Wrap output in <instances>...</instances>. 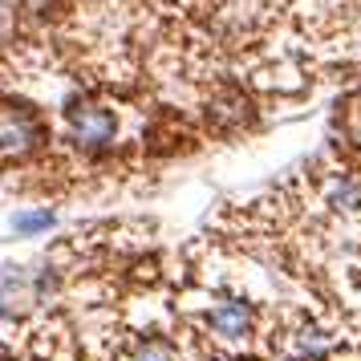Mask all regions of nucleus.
<instances>
[{
    "mask_svg": "<svg viewBox=\"0 0 361 361\" xmlns=\"http://www.w3.org/2000/svg\"><path fill=\"white\" fill-rule=\"evenodd\" d=\"M207 325L224 341H244L252 333V325H256V317H252V305H244V300H224L219 309H212Z\"/></svg>",
    "mask_w": 361,
    "mask_h": 361,
    "instance_id": "f03ea898",
    "label": "nucleus"
},
{
    "mask_svg": "<svg viewBox=\"0 0 361 361\" xmlns=\"http://www.w3.org/2000/svg\"><path fill=\"white\" fill-rule=\"evenodd\" d=\"M353 138H357V142H361V126H357V130H353Z\"/></svg>",
    "mask_w": 361,
    "mask_h": 361,
    "instance_id": "0eeeda50",
    "label": "nucleus"
},
{
    "mask_svg": "<svg viewBox=\"0 0 361 361\" xmlns=\"http://www.w3.org/2000/svg\"><path fill=\"white\" fill-rule=\"evenodd\" d=\"M33 142H37L33 114H29L25 106H8V110H4V150H8V154H25Z\"/></svg>",
    "mask_w": 361,
    "mask_h": 361,
    "instance_id": "7ed1b4c3",
    "label": "nucleus"
},
{
    "mask_svg": "<svg viewBox=\"0 0 361 361\" xmlns=\"http://www.w3.org/2000/svg\"><path fill=\"white\" fill-rule=\"evenodd\" d=\"M130 361H175V349H171V341H163V337H142V341L134 345Z\"/></svg>",
    "mask_w": 361,
    "mask_h": 361,
    "instance_id": "39448f33",
    "label": "nucleus"
},
{
    "mask_svg": "<svg viewBox=\"0 0 361 361\" xmlns=\"http://www.w3.org/2000/svg\"><path fill=\"white\" fill-rule=\"evenodd\" d=\"M325 195H329V203H333L337 212H349V207H357L361 203V183L353 179V175H333Z\"/></svg>",
    "mask_w": 361,
    "mask_h": 361,
    "instance_id": "20e7f679",
    "label": "nucleus"
},
{
    "mask_svg": "<svg viewBox=\"0 0 361 361\" xmlns=\"http://www.w3.org/2000/svg\"><path fill=\"white\" fill-rule=\"evenodd\" d=\"M49 224H53L49 212H33V215H17V219H13V231H17V235H33V231L49 228Z\"/></svg>",
    "mask_w": 361,
    "mask_h": 361,
    "instance_id": "423d86ee",
    "label": "nucleus"
},
{
    "mask_svg": "<svg viewBox=\"0 0 361 361\" xmlns=\"http://www.w3.org/2000/svg\"><path fill=\"white\" fill-rule=\"evenodd\" d=\"M69 130H73V142L82 150H102L114 138L118 122H114V114L102 110V106H73V110H69Z\"/></svg>",
    "mask_w": 361,
    "mask_h": 361,
    "instance_id": "f257e3e1",
    "label": "nucleus"
}]
</instances>
